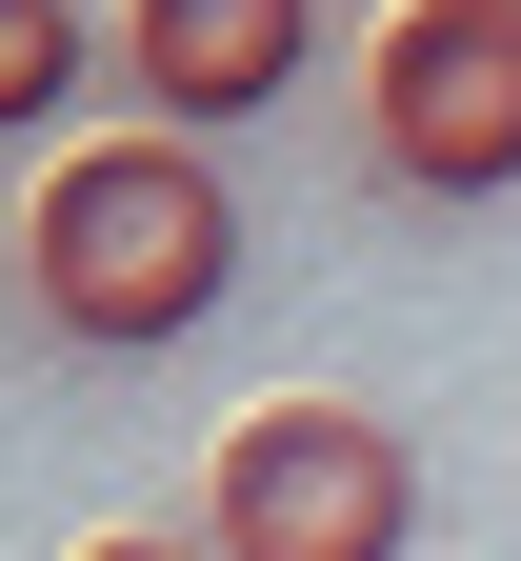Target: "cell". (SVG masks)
Segmentation results:
<instances>
[{
	"label": "cell",
	"mask_w": 521,
	"mask_h": 561,
	"mask_svg": "<svg viewBox=\"0 0 521 561\" xmlns=\"http://www.w3.org/2000/svg\"><path fill=\"white\" fill-rule=\"evenodd\" d=\"M241 301V201H220L201 140L121 121V140H60L41 201H21V321L81 341V362H161Z\"/></svg>",
	"instance_id": "cell-1"
},
{
	"label": "cell",
	"mask_w": 521,
	"mask_h": 561,
	"mask_svg": "<svg viewBox=\"0 0 521 561\" xmlns=\"http://www.w3.org/2000/svg\"><path fill=\"white\" fill-rule=\"evenodd\" d=\"M421 461L382 401H241L201 461V561H401Z\"/></svg>",
	"instance_id": "cell-2"
},
{
	"label": "cell",
	"mask_w": 521,
	"mask_h": 561,
	"mask_svg": "<svg viewBox=\"0 0 521 561\" xmlns=\"http://www.w3.org/2000/svg\"><path fill=\"white\" fill-rule=\"evenodd\" d=\"M361 161L401 201H521V0H401L361 41Z\"/></svg>",
	"instance_id": "cell-3"
},
{
	"label": "cell",
	"mask_w": 521,
	"mask_h": 561,
	"mask_svg": "<svg viewBox=\"0 0 521 561\" xmlns=\"http://www.w3.org/2000/svg\"><path fill=\"white\" fill-rule=\"evenodd\" d=\"M101 60L140 81L161 140H201V121H261L281 81H302V0H121Z\"/></svg>",
	"instance_id": "cell-4"
},
{
	"label": "cell",
	"mask_w": 521,
	"mask_h": 561,
	"mask_svg": "<svg viewBox=\"0 0 521 561\" xmlns=\"http://www.w3.org/2000/svg\"><path fill=\"white\" fill-rule=\"evenodd\" d=\"M81 81H101V41H81V0H0V140H21V121H60Z\"/></svg>",
	"instance_id": "cell-5"
},
{
	"label": "cell",
	"mask_w": 521,
	"mask_h": 561,
	"mask_svg": "<svg viewBox=\"0 0 521 561\" xmlns=\"http://www.w3.org/2000/svg\"><path fill=\"white\" fill-rule=\"evenodd\" d=\"M81 561H201V541H161V522H121V541H81Z\"/></svg>",
	"instance_id": "cell-6"
},
{
	"label": "cell",
	"mask_w": 521,
	"mask_h": 561,
	"mask_svg": "<svg viewBox=\"0 0 521 561\" xmlns=\"http://www.w3.org/2000/svg\"><path fill=\"white\" fill-rule=\"evenodd\" d=\"M382 21H401V0H382Z\"/></svg>",
	"instance_id": "cell-7"
}]
</instances>
